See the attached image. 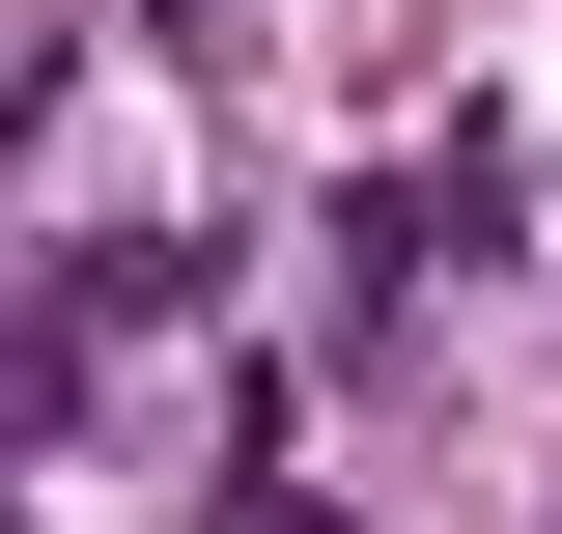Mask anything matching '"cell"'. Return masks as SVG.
<instances>
[{
	"mask_svg": "<svg viewBox=\"0 0 562 534\" xmlns=\"http://www.w3.org/2000/svg\"><path fill=\"white\" fill-rule=\"evenodd\" d=\"M169 57H254V0H169Z\"/></svg>",
	"mask_w": 562,
	"mask_h": 534,
	"instance_id": "6da1fadb",
	"label": "cell"
}]
</instances>
